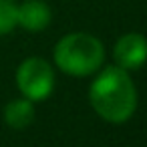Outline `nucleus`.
Returning a JSON list of instances; mask_svg holds the SVG:
<instances>
[{"mask_svg":"<svg viewBox=\"0 0 147 147\" xmlns=\"http://www.w3.org/2000/svg\"><path fill=\"white\" fill-rule=\"evenodd\" d=\"M93 109L109 123H125L137 109V91L121 67H107L91 85Z\"/></svg>","mask_w":147,"mask_h":147,"instance_id":"f257e3e1","label":"nucleus"},{"mask_svg":"<svg viewBox=\"0 0 147 147\" xmlns=\"http://www.w3.org/2000/svg\"><path fill=\"white\" fill-rule=\"evenodd\" d=\"M105 49L99 38L87 32H73L63 36L55 47L57 67L73 77H87L101 69Z\"/></svg>","mask_w":147,"mask_h":147,"instance_id":"f03ea898","label":"nucleus"},{"mask_svg":"<svg viewBox=\"0 0 147 147\" xmlns=\"http://www.w3.org/2000/svg\"><path fill=\"white\" fill-rule=\"evenodd\" d=\"M16 85L20 93L30 101H42L53 93L55 73L53 67L38 57L26 59L16 71Z\"/></svg>","mask_w":147,"mask_h":147,"instance_id":"7ed1b4c3","label":"nucleus"},{"mask_svg":"<svg viewBox=\"0 0 147 147\" xmlns=\"http://www.w3.org/2000/svg\"><path fill=\"white\" fill-rule=\"evenodd\" d=\"M117 65L125 71L137 69L147 61V38L139 32H129L121 36L113 49Z\"/></svg>","mask_w":147,"mask_h":147,"instance_id":"20e7f679","label":"nucleus"},{"mask_svg":"<svg viewBox=\"0 0 147 147\" xmlns=\"http://www.w3.org/2000/svg\"><path fill=\"white\" fill-rule=\"evenodd\" d=\"M51 8L45 0H26L18 4V24L30 32L45 30L51 24Z\"/></svg>","mask_w":147,"mask_h":147,"instance_id":"39448f33","label":"nucleus"},{"mask_svg":"<svg viewBox=\"0 0 147 147\" xmlns=\"http://www.w3.org/2000/svg\"><path fill=\"white\" fill-rule=\"evenodd\" d=\"M34 119V105L30 99H14L4 107V121L12 129H24Z\"/></svg>","mask_w":147,"mask_h":147,"instance_id":"423d86ee","label":"nucleus"},{"mask_svg":"<svg viewBox=\"0 0 147 147\" xmlns=\"http://www.w3.org/2000/svg\"><path fill=\"white\" fill-rule=\"evenodd\" d=\"M18 24V4L14 0H0V34H8Z\"/></svg>","mask_w":147,"mask_h":147,"instance_id":"0eeeda50","label":"nucleus"}]
</instances>
